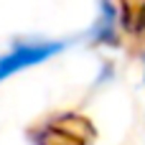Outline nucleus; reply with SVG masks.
<instances>
[{"label": "nucleus", "mask_w": 145, "mask_h": 145, "mask_svg": "<svg viewBox=\"0 0 145 145\" xmlns=\"http://www.w3.org/2000/svg\"><path fill=\"white\" fill-rule=\"evenodd\" d=\"M64 48V43H56V41H46V43H20L15 46L10 54L0 56V82L25 66H33V64H41L46 59H51L54 54H59Z\"/></svg>", "instance_id": "1"}]
</instances>
